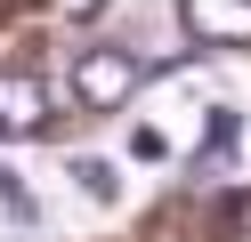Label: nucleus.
Segmentation results:
<instances>
[{
	"mask_svg": "<svg viewBox=\"0 0 251 242\" xmlns=\"http://www.w3.org/2000/svg\"><path fill=\"white\" fill-rule=\"evenodd\" d=\"M138 81H146V65H138L130 48H81V57H73V97H81L89 113H122L138 97Z\"/></svg>",
	"mask_w": 251,
	"mask_h": 242,
	"instance_id": "obj_1",
	"label": "nucleus"
},
{
	"mask_svg": "<svg viewBox=\"0 0 251 242\" xmlns=\"http://www.w3.org/2000/svg\"><path fill=\"white\" fill-rule=\"evenodd\" d=\"M49 129V89H41V73H0V137L8 145H25V137H41Z\"/></svg>",
	"mask_w": 251,
	"mask_h": 242,
	"instance_id": "obj_2",
	"label": "nucleus"
},
{
	"mask_svg": "<svg viewBox=\"0 0 251 242\" xmlns=\"http://www.w3.org/2000/svg\"><path fill=\"white\" fill-rule=\"evenodd\" d=\"M178 24L202 48H251V0H178Z\"/></svg>",
	"mask_w": 251,
	"mask_h": 242,
	"instance_id": "obj_3",
	"label": "nucleus"
},
{
	"mask_svg": "<svg viewBox=\"0 0 251 242\" xmlns=\"http://www.w3.org/2000/svg\"><path fill=\"white\" fill-rule=\"evenodd\" d=\"M73 186H81L98 210H114V202H122V170H114V161H98V154H81V161H73Z\"/></svg>",
	"mask_w": 251,
	"mask_h": 242,
	"instance_id": "obj_4",
	"label": "nucleus"
},
{
	"mask_svg": "<svg viewBox=\"0 0 251 242\" xmlns=\"http://www.w3.org/2000/svg\"><path fill=\"white\" fill-rule=\"evenodd\" d=\"M130 154H138V161H162V154H170V137H162V129H138Z\"/></svg>",
	"mask_w": 251,
	"mask_h": 242,
	"instance_id": "obj_5",
	"label": "nucleus"
},
{
	"mask_svg": "<svg viewBox=\"0 0 251 242\" xmlns=\"http://www.w3.org/2000/svg\"><path fill=\"white\" fill-rule=\"evenodd\" d=\"M0 186H8V177H0Z\"/></svg>",
	"mask_w": 251,
	"mask_h": 242,
	"instance_id": "obj_6",
	"label": "nucleus"
}]
</instances>
